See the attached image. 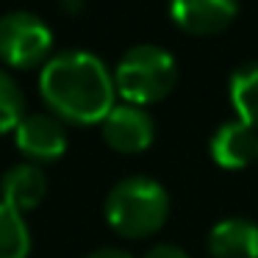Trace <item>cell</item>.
I'll return each instance as SVG.
<instances>
[{
  "label": "cell",
  "mask_w": 258,
  "mask_h": 258,
  "mask_svg": "<svg viewBox=\"0 0 258 258\" xmlns=\"http://www.w3.org/2000/svg\"><path fill=\"white\" fill-rule=\"evenodd\" d=\"M39 92L56 119L75 125L103 122L114 106V73L89 50L53 53L39 73Z\"/></svg>",
  "instance_id": "obj_1"
},
{
  "label": "cell",
  "mask_w": 258,
  "mask_h": 258,
  "mask_svg": "<svg viewBox=\"0 0 258 258\" xmlns=\"http://www.w3.org/2000/svg\"><path fill=\"white\" fill-rule=\"evenodd\" d=\"M169 195L158 180L147 175H128L117 180L106 195V219L119 236L142 239L167 222Z\"/></svg>",
  "instance_id": "obj_2"
},
{
  "label": "cell",
  "mask_w": 258,
  "mask_h": 258,
  "mask_svg": "<svg viewBox=\"0 0 258 258\" xmlns=\"http://www.w3.org/2000/svg\"><path fill=\"white\" fill-rule=\"evenodd\" d=\"M178 84V61L161 45H134L122 53L114 67V89L125 97V103L147 106L158 103Z\"/></svg>",
  "instance_id": "obj_3"
},
{
  "label": "cell",
  "mask_w": 258,
  "mask_h": 258,
  "mask_svg": "<svg viewBox=\"0 0 258 258\" xmlns=\"http://www.w3.org/2000/svg\"><path fill=\"white\" fill-rule=\"evenodd\" d=\"M50 25L34 12H9L0 17V61L17 70H31L50 58Z\"/></svg>",
  "instance_id": "obj_4"
},
{
  "label": "cell",
  "mask_w": 258,
  "mask_h": 258,
  "mask_svg": "<svg viewBox=\"0 0 258 258\" xmlns=\"http://www.w3.org/2000/svg\"><path fill=\"white\" fill-rule=\"evenodd\" d=\"M100 131L106 145L119 153L147 150L156 136L153 117L145 111V106H134V103H114L111 111L103 117Z\"/></svg>",
  "instance_id": "obj_5"
},
{
  "label": "cell",
  "mask_w": 258,
  "mask_h": 258,
  "mask_svg": "<svg viewBox=\"0 0 258 258\" xmlns=\"http://www.w3.org/2000/svg\"><path fill=\"white\" fill-rule=\"evenodd\" d=\"M14 145L31 161H56L67 150V131L53 114H28L14 128Z\"/></svg>",
  "instance_id": "obj_6"
},
{
  "label": "cell",
  "mask_w": 258,
  "mask_h": 258,
  "mask_svg": "<svg viewBox=\"0 0 258 258\" xmlns=\"http://www.w3.org/2000/svg\"><path fill=\"white\" fill-rule=\"evenodd\" d=\"M239 0H169V14L186 34H219L233 23Z\"/></svg>",
  "instance_id": "obj_7"
},
{
  "label": "cell",
  "mask_w": 258,
  "mask_h": 258,
  "mask_svg": "<svg viewBox=\"0 0 258 258\" xmlns=\"http://www.w3.org/2000/svg\"><path fill=\"white\" fill-rule=\"evenodd\" d=\"M208 153L222 169H241L258 158V134L241 119H228L211 134Z\"/></svg>",
  "instance_id": "obj_8"
},
{
  "label": "cell",
  "mask_w": 258,
  "mask_h": 258,
  "mask_svg": "<svg viewBox=\"0 0 258 258\" xmlns=\"http://www.w3.org/2000/svg\"><path fill=\"white\" fill-rule=\"evenodd\" d=\"M47 195V175L39 164H14L0 175V200L17 214L36 208Z\"/></svg>",
  "instance_id": "obj_9"
},
{
  "label": "cell",
  "mask_w": 258,
  "mask_h": 258,
  "mask_svg": "<svg viewBox=\"0 0 258 258\" xmlns=\"http://www.w3.org/2000/svg\"><path fill=\"white\" fill-rule=\"evenodd\" d=\"M211 258H258V222L247 217H225L208 230Z\"/></svg>",
  "instance_id": "obj_10"
},
{
  "label": "cell",
  "mask_w": 258,
  "mask_h": 258,
  "mask_svg": "<svg viewBox=\"0 0 258 258\" xmlns=\"http://www.w3.org/2000/svg\"><path fill=\"white\" fill-rule=\"evenodd\" d=\"M228 97L236 111V119L258 131V61H247L230 73Z\"/></svg>",
  "instance_id": "obj_11"
},
{
  "label": "cell",
  "mask_w": 258,
  "mask_h": 258,
  "mask_svg": "<svg viewBox=\"0 0 258 258\" xmlns=\"http://www.w3.org/2000/svg\"><path fill=\"white\" fill-rule=\"evenodd\" d=\"M31 233L23 214L0 200V258H28Z\"/></svg>",
  "instance_id": "obj_12"
},
{
  "label": "cell",
  "mask_w": 258,
  "mask_h": 258,
  "mask_svg": "<svg viewBox=\"0 0 258 258\" xmlns=\"http://www.w3.org/2000/svg\"><path fill=\"white\" fill-rule=\"evenodd\" d=\"M25 97L20 84L9 73L0 70V134H9L20 125V119L25 117Z\"/></svg>",
  "instance_id": "obj_13"
},
{
  "label": "cell",
  "mask_w": 258,
  "mask_h": 258,
  "mask_svg": "<svg viewBox=\"0 0 258 258\" xmlns=\"http://www.w3.org/2000/svg\"><path fill=\"white\" fill-rule=\"evenodd\" d=\"M145 258H189L183 247L178 244H156L145 252Z\"/></svg>",
  "instance_id": "obj_14"
},
{
  "label": "cell",
  "mask_w": 258,
  "mask_h": 258,
  "mask_svg": "<svg viewBox=\"0 0 258 258\" xmlns=\"http://www.w3.org/2000/svg\"><path fill=\"white\" fill-rule=\"evenodd\" d=\"M86 258H134V255L125 252V250H117V247H100V250L89 252Z\"/></svg>",
  "instance_id": "obj_15"
},
{
  "label": "cell",
  "mask_w": 258,
  "mask_h": 258,
  "mask_svg": "<svg viewBox=\"0 0 258 258\" xmlns=\"http://www.w3.org/2000/svg\"><path fill=\"white\" fill-rule=\"evenodd\" d=\"M70 3H75V0H70Z\"/></svg>",
  "instance_id": "obj_16"
}]
</instances>
